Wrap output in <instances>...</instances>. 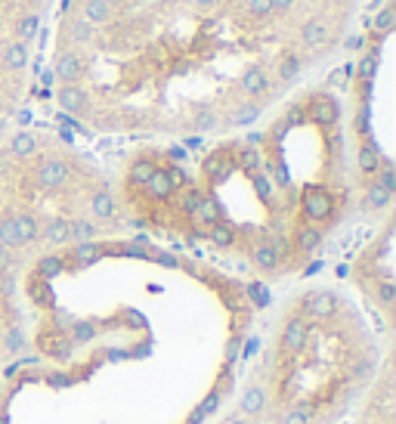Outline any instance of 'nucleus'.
<instances>
[{
  "instance_id": "f257e3e1",
  "label": "nucleus",
  "mask_w": 396,
  "mask_h": 424,
  "mask_svg": "<svg viewBox=\"0 0 396 424\" xmlns=\"http://www.w3.org/2000/svg\"><path fill=\"white\" fill-rule=\"evenodd\" d=\"M393 341L341 291L310 285L276 313L242 378L260 424H350Z\"/></svg>"
},
{
  "instance_id": "f03ea898",
  "label": "nucleus",
  "mask_w": 396,
  "mask_h": 424,
  "mask_svg": "<svg viewBox=\"0 0 396 424\" xmlns=\"http://www.w3.org/2000/svg\"><path fill=\"white\" fill-rule=\"evenodd\" d=\"M350 424H396V369L393 353H387L381 372H378L372 390L362 400L359 412L353 415Z\"/></svg>"
},
{
  "instance_id": "7ed1b4c3",
  "label": "nucleus",
  "mask_w": 396,
  "mask_h": 424,
  "mask_svg": "<svg viewBox=\"0 0 396 424\" xmlns=\"http://www.w3.org/2000/svg\"><path fill=\"white\" fill-rule=\"evenodd\" d=\"M28 44H22V40H13V44L4 47V56H0V62H4V69L10 74H19L25 72V65H28Z\"/></svg>"
},
{
  "instance_id": "20e7f679",
  "label": "nucleus",
  "mask_w": 396,
  "mask_h": 424,
  "mask_svg": "<svg viewBox=\"0 0 396 424\" xmlns=\"http://www.w3.org/2000/svg\"><path fill=\"white\" fill-rule=\"evenodd\" d=\"M210 424H260V421H257V415L251 412L248 406L239 400V396H235V403L230 406V409L217 412L214 418H210Z\"/></svg>"
},
{
  "instance_id": "39448f33",
  "label": "nucleus",
  "mask_w": 396,
  "mask_h": 424,
  "mask_svg": "<svg viewBox=\"0 0 396 424\" xmlns=\"http://www.w3.org/2000/svg\"><path fill=\"white\" fill-rule=\"evenodd\" d=\"M108 16H112V6L106 4V0H87L84 4V10H81V19L90 25V28H99V25H106L108 22Z\"/></svg>"
},
{
  "instance_id": "423d86ee",
  "label": "nucleus",
  "mask_w": 396,
  "mask_h": 424,
  "mask_svg": "<svg viewBox=\"0 0 396 424\" xmlns=\"http://www.w3.org/2000/svg\"><path fill=\"white\" fill-rule=\"evenodd\" d=\"M300 40H303V47H310V50H319V47H325V40H328V31H325V25L319 22V19H310V22H303V28H300Z\"/></svg>"
},
{
  "instance_id": "0eeeda50",
  "label": "nucleus",
  "mask_w": 396,
  "mask_h": 424,
  "mask_svg": "<svg viewBox=\"0 0 396 424\" xmlns=\"http://www.w3.org/2000/svg\"><path fill=\"white\" fill-rule=\"evenodd\" d=\"M69 40L74 47H84V44H94V28H90L84 19H72L69 22ZM72 47V50H74Z\"/></svg>"
},
{
  "instance_id": "6e6552de",
  "label": "nucleus",
  "mask_w": 396,
  "mask_h": 424,
  "mask_svg": "<svg viewBox=\"0 0 396 424\" xmlns=\"http://www.w3.org/2000/svg\"><path fill=\"white\" fill-rule=\"evenodd\" d=\"M393 19H396V6H393V4H387L384 10L375 16V28H378V31H384V35H387V31L393 28Z\"/></svg>"
},
{
  "instance_id": "1a4fd4ad",
  "label": "nucleus",
  "mask_w": 396,
  "mask_h": 424,
  "mask_svg": "<svg viewBox=\"0 0 396 424\" xmlns=\"http://www.w3.org/2000/svg\"><path fill=\"white\" fill-rule=\"evenodd\" d=\"M35 35H38V16H22L19 40H22V44H28V40H35Z\"/></svg>"
},
{
  "instance_id": "9d476101",
  "label": "nucleus",
  "mask_w": 396,
  "mask_h": 424,
  "mask_svg": "<svg viewBox=\"0 0 396 424\" xmlns=\"http://www.w3.org/2000/svg\"><path fill=\"white\" fill-rule=\"evenodd\" d=\"M248 13L254 16V19H266V16L273 13V0H248Z\"/></svg>"
},
{
  "instance_id": "9b49d317",
  "label": "nucleus",
  "mask_w": 396,
  "mask_h": 424,
  "mask_svg": "<svg viewBox=\"0 0 396 424\" xmlns=\"http://www.w3.org/2000/svg\"><path fill=\"white\" fill-rule=\"evenodd\" d=\"M344 47H347V50H362V47H366V38L353 35V38H350V40H347V44H344Z\"/></svg>"
},
{
  "instance_id": "f8f14e48",
  "label": "nucleus",
  "mask_w": 396,
  "mask_h": 424,
  "mask_svg": "<svg viewBox=\"0 0 396 424\" xmlns=\"http://www.w3.org/2000/svg\"><path fill=\"white\" fill-rule=\"evenodd\" d=\"M294 0H273V10H288Z\"/></svg>"
},
{
  "instance_id": "ddd939ff",
  "label": "nucleus",
  "mask_w": 396,
  "mask_h": 424,
  "mask_svg": "<svg viewBox=\"0 0 396 424\" xmlns=\"http://www.w3.org/2000/svg\"><path fill=\"white\" fill-rule=\"evenodd\" d=\"M196 4H198V6H210V4H214V0H196Z\"/></svg>"
},
{
  "instance_id": "4468645a",
  "label": "nucleus",
  "mask_w": 396,
  "mask_h": 424,
  "mask_svg": "<svg viewBox=\"0 0 396 424\" xmlns=\"http://www.w3.org/2000/svg\"><path fill=\"white\" fill-rule=\"evenodd\" d=\"M106 4H108V6H112V4H121V0H106Z\"/></svg>"
}]
</instances>
